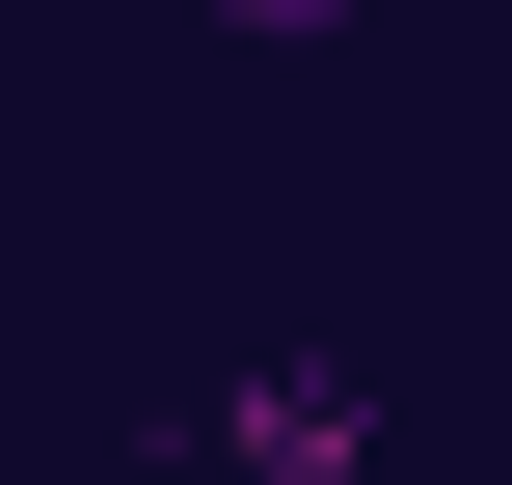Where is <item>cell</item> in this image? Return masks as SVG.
<instances>
[{
  "mask_svg": "<svg viewBox=\"0 0 512 485\" xmlns=\"http://www.w3.org/2000/svg\"><path fill=\"white\" fill-rule=\"evenodd\" d=\"M243 27H324V0H243Z\"/></svg>",
  "mask_w": 512,
  "mask_h": 485,
  "instance_id": "6da1fadb",
  "label": "cell"
}]
</instances>
